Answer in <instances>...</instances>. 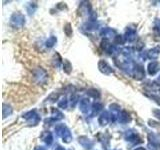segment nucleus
I'll use <instances>...</instances> for the list:
<instances>
[{
  "label": "nucleus",
  "mask_w": 160,
  "mask_h": 150,
  "mask_svg": "<svg viewBox=\"0 0 160 150\" xmlns=\"http://www.w3.org/2000/svg\"><path fill=\"white\" fill-rule=\"evenodd\" d=\"M25 22V18L22 14L20 13H15L11 17V23L14 24L15 27H22Z\"/></svg>",
  "instance_id": "nucleus-1"
},
{
  "label": "nucleus",
  "mask_w": 160,
  "mask_h": 150,
  "mask_svg": "<svg viewBox=\"0 0 160 150\" xmlns=\"http://www.w3.org/2000/svg\"><path fill=\"white\" fill-rule=\"evenodd\" d=\"M34 77H35V79H36L38 82L42 83L44 81H46L47 74H46V72H45L43 69L38 68L36 70H34Z\"/></svg>",
  "instance_id": "nucleus-2"
},
{
  "label": "nucleus",
  "mask_w": 160,
  "mask_h": 150,
  "mask_svg": "<svg viewBox=\"0 0 160 150\" xmlns=\"http://www.w3.org/2000/svg\"><path fill=\"white\" fill-rule=\"evenodd\" d=\"M98 67H99L100 71H101L102 73H104V74H106V75L113 72V70L111 69V67H110L109 65L107 64V62H105L104 60H101V61H99Z\"/></svg>",
  "instance_id": "nucleus-3"
},
{
  "label": "nucleus",
  "mask_w": 160,
  "mask_h": 150,
  "mask_svg": "<svg viewBox=\"0 0 160 150\" xmlns=\"http://www.w3.org/2000/svg\"><path fill=\"white\" fill-rule=\"evenodd\" d=\"M134 75H135V78L137 80H140L144 77L145 75V72H144V68L142 66H140V65H136V67L134 68Z\"/></svg>",
  "instance_id": "nucleus-4"
},
{
  "label": "nucleus",
  "mask_w": 160,
  "mask_h": 150,
  "mask_svg": "<svg viewBox=\"0 0 160 150\" xmlns=\"http://www.w3.org/2000/svg\"><path fill=\"white\" fill-rule=\"evenodd\" d=\"M79 143L81 144L85 149H91L93 146V142L90 141V140L85 136H82L79 138Z\"/></svg>",
  "instance_id": "nucleus-5"
},
{
  "label": "nucleus",
  "mask_w": 160,
  "mask_h": 150,
  "mask_svg": "<svg viewBox=\"0 0 160 150\" xmlns=\"http://www.w3.org/2000/svg\"><path fill=\"white\" fill-rule=\"evenodd\" d=\"M159 63L157 61H153L149 64V66H148V72L150 75H154L156 72H158V70H159Z\"/></svg>",
  "instance_id": "nucleus-6"
},
{
  "label": "nucleus",
  "mask_w": 160,
  "mask_h": 150,
  "mask_svg": "<svg viewBox=\"0 0 160 150\" xmlns=\"http://www.w3.org/2000/svg\"><path fill=\"white\" fill-rule=\"evenodd\" d=\"M109 119H110V117H109L108 112L105 111L101 114V116L99 117V123L101 125H106L109 121Z\"/></svg>",
  "instance_id": "nucleus-7"
},
{
  "label": "nucleus",
  "mask_w": 160,
  "mask_h": 150,
  "mask_svg": "<svg viewBox=\"0 0 160 150\" xmlns=\"http://www.w3.org/2000/svg\"><path fill=\"white\" fill-rule=\"evenodd\" d=\"M88 108H89V100L86 98L82 99L81 101H80V109H81V111L84 113L87 112Z\"/></svg>",
  "instance_id": "nucleus-8"
},
{
  "label": "nucleus",
  "mask_w": 160,
  "mask_h": 150,
  "mask_svg": "<svg viewBox=\"0 0 160 150\" xmlns=\"http://www.w3.org/2000/svg\"><path fill=\"white\" fill-rule=\"evenodd\" d=\"M159 52H160V47H159V46L155 47L154 49L150 50V51L148 52V57H149V58H151V59L157 58V57H158V55H159Z\"/></svg>",
  "instance_id": "nucleus-9"
},
{
  "label": "nucleus",
  "mask_w": 160,
  "mask_h": 150,
  "mask_svg": "<svg viewBox=\"0 0 160 150\" xmlns=\"http://www.w3.org/2000/svg\"><path fill=\"white\" fill-rule=\"evenodd\" d=\"M119 121L121 123H126V122L130 121L129 114L126 111H122L121 114H120V116H119Z\"/></svg>",
  "instance_id": "nucleus-10"
},
{
  "label": "nucleus",
  "mask_w": 160,
  "mask_h": 150,
  "mask_svg": "<svg viewBox=\"0 0 160 150\" xmlns=\"http://www.w3.org/2000/svg\"><path fill=\"white\" fill-rule=\"evenodd\" d=\"M126 39L128 41H133L135 39V31L131 29H128L127 30V33H126Z\"/></svg>",
  "instance_id": "nucleus-11"
},
{
  "label": "nucleus",
  "mask_w": 160,
  "mask_h": 150,
  "mask_svg": "<svg viewBox=\"0 0 160 150\" xmlns=\"http://www.w3.org/2000/svg\"><path fill=\"white\" fill-rule=\"evenodd\" d=\"M72 70V66L71 64H70V62L68 61V60H65L64 61V71L66 73H70Z\"/></svg>",
  "instance_id": "nucleus-12"
},
{
  "label": "nucleus",
  "mask_w": 160,
  "mask_h": 150,
  "mask_svg": "<svg viewBox=\"0 0 160 150\" xmlns=\"http://www.w3.org/2000/svg\"><path fill=\"white\" fill-rule=\"evenodd\" d=\"M101 109H102V104L95 102V103L93 104V106H92V112H93V114L98 113L99 110H101Z\"/></svg>",
  "instance_id": "nucleus-13"
},
{
  "label": "nucleus",
  "mask_w": 160,
  "mask_h": 150,
  "mask_svg": "<svg viewBox=\"0 0 160 150\" xmlns=\"http://www.w3.org/2000/svg\"><path fill=\"white\" fill-rule=\"evenodd\" d=\"M64 32H65V34L67 35V36H71V35H72V28H71V25H70L69 23L65 25Z\"/></svg>",
  "instance_id": "nucleus-14"
},
{
  "label": "nucleus",
  "mask_w": 160,
  "mask_h": 150,
  "mask_svg": "<svg viewBox=\"0 0 160 150\" xmlns=\"http://www.w3.org/2000/svg\"><path fill=\"white\" fill-rule=\"evenodd\" d=\"M44 141H45V143L48 144V145L51 144V143H52V141H53L52 134H51V133H46V137L44 138Z\"/></svg>",
  "instance_id": "nucleus-15"
},
{
  "label": "nucleus",
  "mask_w": 160,
  "mask_h": 150,
  "mask_svg": "<svg viewBox=\"0 0 160 150\" xmlns=\"http://www.w3.org/2000/svg\"><path fill=\"white\" fill-rule=\"evenodd\" d=\"M88 95H90V96H92L93 98H98L100 96V94L99 92L97 91V90H95V89H91V90H89L88 91Z\"/></svg>",
  "instance_id": "nucleus-16"
},
{
  "label": "nucleus",
  "mask_w": 160,
  "mask_h": 150,
  "mask_svg": "<svg viewBox=\"0 0 160 150\" xmlns=\"http://www.w3.org/2000/svg\"><path fill=\"white\" fill-rule=\"evenodd\" d=\"M56 41H57V39L55 38V37H50L49 39H48V41L46 42V45H47V47H52L53 45L56 43Z\"/></svg>",
  "instance_id": "nucleus-17"
},
{
  "label": "nucleus",
  "mask_w": 160,
  "mask_h": 150,
  "mask_svg": "<svg viewBox=\"0 0 160 150\" xmlns=\"http://www.w3.org/2000/svg\"><path fill=\"white\" fill-rule=\"evenodd\" d=\"M68 105V102H67V99L66 98H63L61 101L58 103V106L61 107V108H66Z\"/></svg>",
  "instance_id": "nucleus-18"
},
{
  "label": "nucleus",
  "mask_w": 160,
  "mask_h": 150,
  "mask_svg": "<svg viewBox=\"0 0 160 150\" xmlns=\"http://www.w3.org/2000/svg\"><path fill=\"white\" fill-rule=\"evenodd\" d=\"M149 97H150V98H152V99H154L155 101H156V102L160 105V96H157V95H149Z\"/></svg>",
  "instance_id": "nucleus-19"
},
{
  "label": "nucleus",
  "mask_w": 160,
  "mask_h": 150,
  "mask_svg": "<svg viewBox=\"0 0 160 150\" xmlns=\"http://www.w3.org/2000/svg\"><path fill=\"white\" fill-rule=\"evenodd\" d=\"M154 114H155V116L158 117L160 119V110H155L154 111Z\"/></svg>",
  "instance_id": "nucleus-20"
},
{
  "label": "nucleus",
  "mask_w": 160,
  "mask_h": 150,
  "mask_svg": "<svg viewBox=\"0 0 160 150\" xmlns=\"http://www.w3.org/2000/svg\"><path fill=\"white\" fill-rule=\"evenodd\" d=\"M35 150H46V149H45L44 147H37Z\"/></svg>",
  "instance_id": "nucleus-21"
},
{
  "label": "nucleus",
  "mask_w": 160,
  "mask_h": 150,
  "mask_svg": "<svg viewBox=\"0 0 160 150\" xmlns=\"http://www.w3.org/2000/svg\"><path fill=\"white\" fill-rule=\"evenodd\" d=\"M55 150H65V149H64L63 147H61V146H58V147H57L56 149H55Z\"/></svg>",
  "instance_id": "nucleus-22"
},
{
  "label": "nucleus",
  "mask_w": 160,
  "mask_h": 150,
  "mask_svg": "<svg viewBox=\"0 0 160 150\" xmlns=\"http://www.w3.org/2000/svg\"><path fill=\"white\" fill-rule=\"evenodd\" d=\"M135 150H145V149H144V148H142V147H140V148H136Z\"/></svg>",
  "instance_id": "nucleus-23"
},
{
  "label": "nucleus",
  "mask_w": 160,
  "mask_h": 150,
  "mask_svg": "<svg viewBox=\"0 0 160 150\" xmlns=\"http://www.w3.org/2000/svg\"><path fill=\"white\" fill-rule=\"evenodd\" d=\"M156 82H158V83H160V77H159V78L157 79V81H156Z\"/></svg>",
  "instance_id": "nucleus-24"
},
{
  "label": "nucleus",
  "mask_w": 160,
  "mask_h": 150,
  "mask_svg": "<svg viewBox=\"0 0 160 150\" xmlns=\"http://www.w3.org/2000/svg\"><path fill=\"white\" fill-rule=\"evenodd\" d=\"M70 150H72V149H70Z\"/></svg>",
  "instance_id": "nucleus-25"
}]
</instances>
